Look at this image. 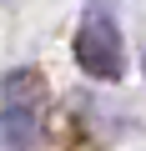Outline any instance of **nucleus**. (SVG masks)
Instances as JSON below:
<instances>
[{
  "label": "nucleus",
  "instance_id": "1",
  "mask_svg": "<svg viewBox=\"0 0 146 151\" xmlns=\"http://www.w3.org/2000/svg\"><path fill=\"white\" fill-rule=\"evenodd\" d=\"M0 141L10 151H40L45 141V86L30 65L10 70L0 86Z\"/></svg>",
  "mask_w": 146,
  "mask_h": 151
},
{
  "label": "nucleus",
  "instance_id": "2",
  "mask_svg": "<svg viewBox=\"0 0 146 151\" xmlns=\"http://www.w3.org/2000/svg\"><path fill=\"white\" fill-rule=\"evenodd\" d=\"M76 65L91 76V81H116L121 65H126V50H121V25L106 5H91L76 25Z\"/></svg>",
  "mask_w": 146,
  "mask_h": 151
},
{
  "label": "nucleus",
  "instance_id": "3",
  "mask_svg": "<svg viewBox=\"0 0 146 151\" xmlns=\"http://www.w3.org/2000/svg\"><path fill=\"white\" fill-rule=\"evenodd\" d=\"M141 65H146V60H141Z\"/></svg>",
  "mask_w": 146,
  "mask_h": 151
}]
</instances>
